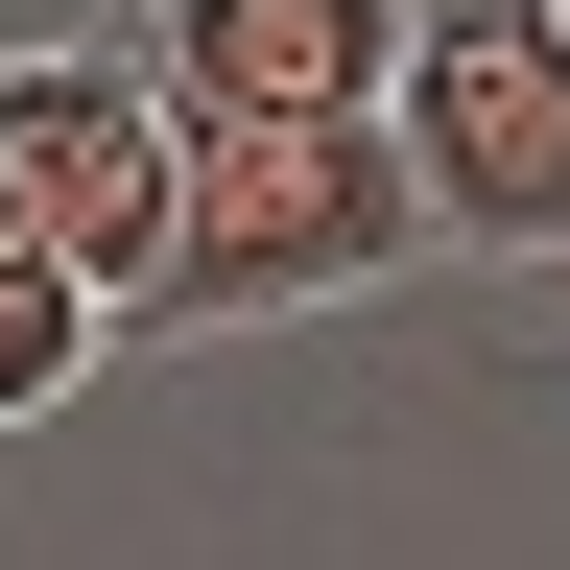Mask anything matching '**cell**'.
<instances>
[{
  "mask_svg": "<svg viewBox=\"0 0 570 570\" xmlns=\"http://www.w3.org/2000/svg\"><path fill=\"white\" fill-rule=\"evenodd\" d=\"M404 262H452L404 119H190L167 214H142V262H119V333H285V309H356V285H404Z\"/></svg>",
  "mask_w": 570,
  "mask_h": 570,
  "instance_id": "1",
  "label": "cell"
},
{
  "mask_svg": "<svg viewBox=\"0 0 570 570\" xmlns=\"http://www.w3.org/2000/svg\"><path fill=\"white\" fill-rule=\"evenodd\" d=\"M381 119H404L452 262H570V24L547 0H428V48H404Z\"/></svg>",
  "mask_w": 570,
  "mask_h": 570,
  "instance_id": "2",
  "label": "cell"
},
{
  "mask_svg": "<svg viewBox=\"0 0 570 570\" xmlns=\"http://www.w3.org/2000/svg\"><path fill=\"white\" fill-rule=\"evenodd\" d=\"M167 71L142 48H0V238H48V262H96V309H119V262H142V214H167Z\"/></svg>",
  "mask_w": 570,
  "mask_h": 570,
  "instance_id": "3",
  "label": "cell"
},
{
  "mask_svg": "<svg viewBox=\"0 0 570 570\" xmlns=\"http://www.w3.org/2000/svg\"><path fill=\"white\" fill-rule=\"evenodd\" d=\"M119 48L167 71V119H381L428 0H142Z\"/></svg>",
  "mask_w": 570,
  "mask_h": 570,
  "instance_id": "4",
  "label": "cell"
},
{
  "mask_svg": "<svg viewBox=\"0 0 570 570\" xmlns=\"http://www.w3.org/2000/svg\"><path fill=\"white\" fill-rule=\"evenodd\" d=\"M96 333H119V309H96V262H48V238H0V428H48L71 381H96Z\"/></svg>",
  "mask_w": 570,
  "mask_h": 570,
  "instance_id": "5",
  "label": "cell"
},
{
  "mask_svg": "<svg viewBox=\"0 0 570 570\" xmlns=\"http://www.w3.org/2000/svg\"><path fill=\"white\" fill-rule=\"evenodd\" d=\"M547 24H570V0H547Z\"/></svg>",
  "mask_w": 570,
  "mask_h": 570,
  "instance_id": "6",
  "label": "cell"
}]
</instances>
